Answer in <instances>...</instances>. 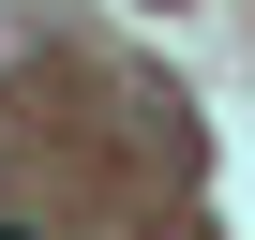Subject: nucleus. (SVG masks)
I'll list each match as a JSON object with an SVG mask.
<instances>
[{"label": "nucleus", "mask_w": 255, "mask_h": 240, "mask_svg": "<svg viewBox=\"0 0 255 240\" xmlns=\"http://www.w3.org/2000/svg\"><path fill=\"white\" fill-rule=\"evenodd\" d=\"M0 240H30V225H0Z\"/></svg>", "instance_id": "obj_1"}]
</instances>
